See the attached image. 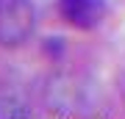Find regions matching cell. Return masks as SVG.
Returning <instances> with one entry per match:
<instances>
[{"label":"cell","instance_id":"6da1fadb","mask_svg":"<svg viewBox=\"0 0 125 119\" xmlns=\"http://www.w3.org/2000/svg\"><path fill=\"white\" fill-rule=\"evenodd\" d=\"M36 31L33 0H0V47H20Z\"/></svg>","mask_w":125,"mask_h":119},{"label":"cell","instance_id":"7a4b0ae2","mask_svg":"<svg viewBox=\"0 0 125 119\" xmlns=\"http://www.w3.org/2000/svg\"><path fill=\"white\" fill-rule=\"evenodd\" d=\"M61 17L78 31H92L106 19L108 3L106 0H58Z\"/></svg>","mask_w":125,"mask_h":119},{"label":"cell","instance_id":"3957f363","mask_svg":"<svg viewBox=\"0 0 125 119\" xmlns=\"http://www.w3.org/2000/svg\"><path fill=\"white\" fill-rule=\"evenodd\" d=\"M25 116V102L11 92L0 89V119H22Z\"/></svg>","mask_w":125,"mask_h":119}]
</instances>
